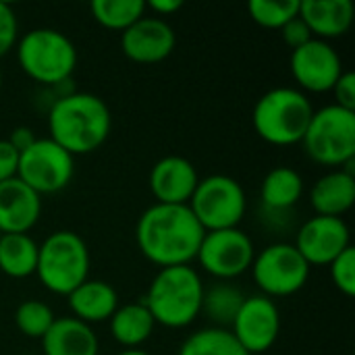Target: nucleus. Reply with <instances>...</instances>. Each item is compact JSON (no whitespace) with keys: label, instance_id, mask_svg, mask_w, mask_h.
I'll list each match as a JSON object with an SVG mask.
<instances>
[{"label":"nucleus","instance_id":"obj_1","mask_svg":"<svg viewBox=\"0 0 355 355\" xmlns=\"http://www.w3.org/2000/svg\"><path fill=\"white\" fill-rule=\"evenodd\" d=\"M206 231L189 206L154 204L137 220L135 239L144 258L158 268L189 266L196 260Z\"/></svg>","mask_w":355,"mask_h":355},{"label":"nucleus","instance_id":"obj_2","mask_svg":"<svg viewBox=\"0 0 355 355\" xmlns=\"http://www.w3.org/2000/svg\"><path fill=\"white\" fill-rule=\"evenodd\" d=\"M112 127L106 102L87 92L60 96L48 112L50 139L67 150L73 158L98 150Z\"/></svg>","mask_w":355,"mask_h":355},{"label":"nucleus","instance_id":"obj_3","mask_svg":"<svg viewBox=\"0 0 355 355\" xmlns=\"http://www.w3.org/2000/svg\"><path fill=\"white\" fill-rule=\"evenodd\" d=\"M204 283L191 266L160 268L152 279L144 306L156 324L166 329H185L202 314Z\"/></svg>","mask_w":355,"mask_h":355},{"label":"nucleus","instance_id":"obj_4","mask_svg":"<svg viewBox=\"0 0 355 355\" xmlns=\"http://www.w3.org/2000/svg\"><path fill=\"white\" fill-rule=\"evenodd\" d=\"M314 108L308 96L295 87H275L254 106L252 123L256 133L272 146L302 144Z\"/></svg>","mask_w":355,"mask_h":355},{"label":"nucleus","instance_id":"obj_5","mask_svg":"<svg viewBox=\"0 0 355 355\" xmlns=\"http://www.w3.org/2000/svg\"><path fill=\"white\" fill-rule=\"evenodd\" d=\"M17 60L29 79L42 85H58L73 75L77 48L62 31L37 27L17 40Z\"/></svg>","mask_w":355,"mask_h":355},{"label":"nucleus","instance_id":"obj_6","mask_svg":"<svg viewBox=\"0 0 355 355\" xmlns=\"http://www.w3.org/2000/svg\"><path fill=\"white\" fill-rule=\"evenodd\" d=\"M35 275L48 291L69 295L89 279V250L85 241L73 231H54L37 248Z\"/></svg>","mask_w":355,"mask_h":355},{"label":"nucleus","instance_id":"obj_7","mask_svg":"<svg viewBox=\"0 0 355 355\" xmlns=\"http://www.w3.org/2000/svg\"><path fill=\"white\" fill-rule=\"evenodd\" d=\"M306 154L322 166H339L355 160V112L337 104L314 110L302 139Z\"/></svg>","mask_w":355,"mask_h":355},{"label":"nucleus","instance_id":"obj_8","mask_svg":"<svg viewBox=\"0 0 355 355\" xmlns=\"http://www.w3.org/2000/svg\"><path fill=\"white\" fill-rule=\"evenodd\" d=\"M189 210L208 231L237 229L245 216L248 198L239 181L227 175H210L198 181V187L189 200Z\"/></svg>","mask_w":355,"mask_h":355},{"label":"nucleus","instance_id":"obj_9","mask_svg":"<svg viewBox=\"0 0 355 355\" xmlns=\"http://www.w3.org/2000/svg\"><path fill=\"white\" fill-rule=\"evenodd\" d=\"M252 275L262 295L289 297L302 291L310 279V264L300 256L293 243H272L260 250L252 262Z\"/></svg>","mask_w":355,"mask_h":355},{"label":"nucleus","instance_id":"obj_10","mask_svg":"<svg viewBox=\"0 0 355 355\" xmlns=\"http://www.w3.org/2000/svg\"><path fill=\"white\" fill-rule=\"evenodd\" d=\"M73 175L75 158L50 137H37L25 152L19 154L17 179H21L37 196L64 189Z\"/></svg>","mask_w":355,"mask_h":355},{"label":"nucleus","instance_id":"obj_11","mask_svg":"<svg viewBox=\"0 0 355 355\" xmlns=\"http://www.w3.org/2000/svg\"><path fill=\"white\" fill-rule=\"evenodd\" d=\"M256 250L248 233L237 229L208 231L200 243L196 260L200 266L220 281H233L252 268Z\"/></svg>","mask_w":355,"mask_h":355},{"label":"nucleus","instance_id":"obj_12","mask_svg":"<svg viewBox=\"0 0 355 355\" xmlns=\"http://www.w3.org/2000/svg\"><path fill=\"white\" fill-rule=\"evenodd\" d=\"M229 331L248 355L266 354L281 333V314L277 304L262 293L245 295Z\"/></svg>","mask_w":355,"mask_h":355},{"label":"nucleus","instance_id":"obj_13","mask_svg":"<svg viewBox=\"0 0 355 355\" xmlns=\"http://www.w3.org/2000/svg\"><path fill=\"white\" fill-rule=\"evenodd\" d=\"M291 75L300 85V92H331L343 73L339 52L324 40H310L308 44L291 50L289 58Z\"/></svg>","mask_w":355,"mask_h":355},{"label":"nucleus","instance_id":"obj_14","mask_svg":"<svg viewBox=\"0 0 355 355\" xmlns=\"http://www.w3.org/2000/svg\"><path fill=\"white\" fill-rule=\"evenodd\" d=\"M295 250L312 266H329L337 256L352 248L349 227L343 218L312 216L306 220L295 237Z\"/></svg>","mask_w":355,"mask_h":355},{"label":"nucleus","instance_id":"obj_15","mask_svg":"<svg viewBox=\"0 0 355 355\" xmlns=\"http://www.w3.org/2000/svg\"><path fill=\"white\" fill-rule=\"evenodd\" d=\"M177 35L166 19L141 17L121 33L123 54L139 64H154L168 58L175 50Z\"/></svg>","mask_w":355,"mask_h":355},{"label":"nucleus","instance_id":"obj_16","mask_svg":"<svg viewBox=\"0 0 355 355\" xmlns=\"http://www.w3.org/2000/svg\"><path fill=\"white\" fill-rule=\"evenodd\" d=\"M198 171L183 156H164L150 171V191L156 198V204L187 206L196 187Z\"/></svg>","mask_w":355,"mask_h":355},{"label":"nucleus","instance_id":"obj_17","mask_svg":"<svg viewBox=\"0 0 355 355\" xmlns=\"http://www.w3.org/2000/svg\"><path fill=\"white\" fill-rule=\"evenodd\" d=\"M42 216V196L21 179L0 183V231L29 233Z\"/></svg>","mask_w":355,"mask_h":355},{"label":"nucleus","instance_id":"obj_18","mask_svg":"<svg viewBox=\"0 0 355 355\" xmlns=\"http://www.w3.org/2000/svg\"><path fill=\"white\" fill-rule=\"evenodd\" d=\"M300 19L316 40L329 42L349 31L354 4L352 0H304L300 2Z\"/></svg>","mask_w":355,"mask_h":355},{"label":"nucleus","instance_id":"obj_19","mask_svg":"<svg viewBox=\"0 0 355 355\" xmlns=\"http://www.w3.org/2000/svg\"><path fill=\"white\" fill-rule=\"evenodd\" d=\"M40 341L44 355H98L100 352L94 329L73 316L56 318Z\"/></svg>","mask_w":355,"mask_h":355},{"label":"nucleus","instance_id":"obj_20","mask_svg":"<svg viewBox=\"0 0 355 355\" xmlns=\"http://www.w3.org/2000/svg\"><path fill=\"white\" fill-rule=\"evenodd\" d=\"M310 204L316 216L341 218L355 204V175L343 168L327 173L312 185Z\"/></svg>","mask_w":355,"mask_h":355},{"label":"nucleus","instance_id":"obj_21","mask_svg":"<svg viewBox=\"0 0 355 355\" xmlns=\"http://www.w3.org/2000/svg\"><path fill=\"white\" fill-rule=\"evenodd\" d=\"M69 308L73 312V318L85 322V324H96L110 320V316L119 308V295L112 285L106 281H96L87 279L83 281L75 291L67 295Z\"/></svg>","mask_w":355,"mask_h":355},{"label":"nucleus","instance_id":"obj_22","mask_svg":"<svg viewBox=\"0 0 355 355\" xmlns=\"http://www.w3.org/2000/svg\"><path fill=\"white\" fill-rule=\"evenodd\" d=\"M304 196V179L291 166H277L266 173L260 189L262 208L270 212L291 210Z\"/></svg>","mask_w":355,"mask_h":355},{"label":"nucleus","instance_id":"obj_23","mask_svg":"<svg viewBox=\"0 0 355 355\" xmlns=\"http://www.w3.org/2000/svg\"><path fill=\"white\" fill-rule=\"evenodd\" d=\"M154 327L156 322L144 302L116 308V312L110 316V333L114 341L127 349H139V345L152 337Z\"/></svg>","mask_w":355,"mask_h":355},{"label":"nucleus","instance_id":"obj_24","mask_svg":"<svg viewBox=\"0 0 355 355\" xmlns=\"http://www.w3.org/2000/svg\"><path fill=\"white\" fill-rule=\"evenodd\" d=\"M37 243L27 233H4L0 237V272L10 279L35 275Z\"/></svg>","mask_w":355,"mask_h":355},{"label":"nucleus","instance_id":"obj_25","mask_svg":"<svg viewBox=\"0 0 355 355\" xmlns=\"http://www.w3.org/2000/svg\"><path fill=\"white\" fill-rule=\"evenodd\" d=\"M245 300V293L237 289L231 283H216L208 289H204L202 300V312L216 324V329H231L241 304Z\"/></svg>","mask_w":355,"mask_h":355},{"label":"nucleus","instance_id":"obj_26","mask_svg":"<svg viewBox=\"0 0 355 355\" xmlns=\"http://www.w3.org/2000/svg\"><path fill=\"white\" fill-rule=\"evenodd\" d=\"M179 355H248L245 349L237 343L231 331L227 329H202L191 333L181 349Z\"/></svg>","mask_w":355,"mask_h":355},{"label":"nucleus","instance_id":"obj_27","mask_svg":"<svg viewBox=\"0 0 355 355\" xmlns=\"http://www.w3.org/2000/svg\"><path fill=\"white\" fill-rule=\"evenodd\" d=\"M89 8L102 27L121 33L146 15L144 0H94Z\"/></svg>","mask_w":355,"mask_h":355},{"label":"nucleus","instance_id":"obj_28","mask_svg":"<svg viewBox=\"0 0 355 355\" xmlns=\"http://www.w3.org/2000/svg\"><path fill=\"white\" fill-rule=\"evenodd\" d=\"M302 0H250L248 12L254 23L266 29H281L300 15Z\"/></svg>","mask_w":355,"mask_h":355},{"label":"nucleus","instance_id":"obj_29","mask_svg":"<svg viewBox=\"0 0 355 355\" xmlns=\"http://www.w3.org/2000/svg\"><path fill=\"white\" fill-rule=\"evenodd\" d=\"M54 320L56 316L50 310V306L40 300H27L19 304L15 310V324L19 333H23L29 339H42Z\"/></svg>","mask_w":355,"mask_h":355},{"label":"nucleus","instance_id":"obj_30","mask_svg":"<svg viewBox=\"0 0 355 355\" xmlns=\"http://www.w3.org/2000/svg\"><path fill=\"white\" fill-rule=\"evenodd\" d=\"M331 279L333 285L347 297L355 295V250L347 248L341 256H337L331 264Z\"/></svg>","mask_w":355,"mask_h":355},{"label":"nucleus","instance_id":"obj_31","mask_svg":"<svg viewBox=\"0 0 355 355\" xmlns=\"http://www.w3.org/2000/svg\"><path fill=\"white\" fill-rule=\"evenodd\" d=\"M17 33H19L17 15L6 2L0 0V56H4L17 46Z\"/></svg>","mask_w":355,"mask_h":355},{"label":"nucleus","instance_id":"obj_32","mask_svg":"<svg viewBox=\"0 0 355 355\" xmlns=\"http://www.w3.org/2000/svg\"><path fill=\"white\" fill-rule=\"evenodd\" d=\"M331 92L335 94L337 106L355 112V75L352 71H343Z\"/></svg>","mask_w":355,"mask_h":355},{"label":"nucleus","instance_id":"obj_33","mask_svg":"<svg viewBox=\"0 0 355 355\" xmlns=\"http://www.w3.org/2000/svg\"><path fill=\"white\" fill-rule=\"evenodd\" d=\"M281 37H283V42H285L291 50H295V48L308 44L310 40H314V35L310 33L308 25L300 19V15L281 27Z\"/></svg>","mask_w":355,"mask_h":355},{"label":"nucleus","instance_id":"obj_34","mask_svg":"<svg viewBox=\"0 0 355 355\" xmlns=\"http://www.w3.org/2000/svg\"><path fill=\"white\" fill-rule=\"evenodd\" d=\"M17 166H19V152L6 139H0V183L15 179Z\"/></svg>","mask_w":355,"mask_h":355},{"label":"nucleus","instance_id":"obj_35","mask_svg":"<svg viewBox=\"0 0 355 355\" xmlns=\"http://www.w3.org/2000/svg\"><path fill=\"white\" fill-rule=\"evenodd\" d=\"M35 139H37V137H35V133H33L29 127H17V129L10 133V137H8L6 141L21 154V152H25Z\"/></svg>","mask_w":355,"mask_h":355},{"label":"nucleus","instance_id":"obj_36","mask_svg":"<svg viewBox=\"0 0 355 355\" xmlns=\"http://www.w3.org/2000/svg\"><path fill=\"white\" fill-rule=\"evenodd\" d=\"M181 6H183L181 0H150V2H146V8L154 10L158 19H164L168 15H175Z\"/></svg>","mask_w":355,"mask_h":355},{"label":"nucleus","instance_id":"obj_37","mask_svg":"<svg viewBox=\"0 0 355 355\" xmlns=\"http://www.w3.org/2000/svg\"><path fill=\"white\" fill-rule=\"evenodd\" d=\"M119 355H150L148 352H144V349H125V352H121Z\"/></svg>","mask_w":355,"mask_h":355},{"label":"nucleus","instance_id":"obj_38","mask_svg":"<svg viewBox=\"0 0 355 355\" xmlns=\"http://www.w3.org/2000/svg\"><path fill=\"white\" fill-rule=\"evenodd\" d=\"M0 87H2V71H0Z\"/></svg>","mask_w":355,"mask_h":355},{"label":"nucleus","instance_id":"obj_39","mask_svg":"<svg viewBox=\"0 0 355 355\" xmlns=\"http://www.w3.org/2000/svg\"><path fill=\"white\" fill-rule=\"evenodd\" d=\"M2 235H4V233H2V231H0V237H2Z\"/></svg>","mask_w":355,"mask_h":355},{"label":"nucleus","instance_id":"obj_40","mask_svg":"<svg viewBox=\"0 0 355 355\" xmlns=\"http://www.w3.org/2000/svg\"><path fill=\"white\" fill-rule=\"evenodd\" d=\"M260 355H266V354H260Z\"/></svg>","mask_w":355,"mask_h":355}]
</instances>
